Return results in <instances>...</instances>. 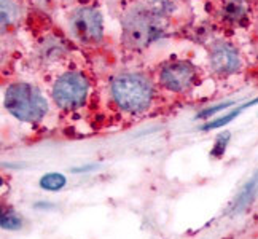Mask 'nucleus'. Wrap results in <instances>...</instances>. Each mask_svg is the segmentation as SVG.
I'll use <instances>...</instances> for the list:
<instances>
[{
	"mask_svg": "<svg viewBox=\"0 0 258 239\" xmlns=\"http://www.w3.org/2000/svg\"><path fill=\"white\" fill-rule=\"evenodd\" d=\"M167 5L163 0L134 7L123 19V40L131 48H144L164 34Z\"/></svg>",
	"mask_w": 258,
	"mask_h": 239,
	"instance_id": "obj_1",
	"label": "nucleus"
},
{
	"mask_svg": "<svg viewBox=\"0 0 258 239\" xmlns=\"http://www.w3.org/2000/svg\"><path fill=\"white\" fill-rule=\"evenodd\" d=\"M112 97L121 110L141 113L152 104L153 86L141 74H121L112 83Z\"/></svg>",
	"mask_w": 258,
	"mask_h": 239,
	"instance_id": "obj_2",
	"label": "nucleus"
},
{
	"mask_svg": "<svg viewBox=\"0 0 258 239\" xmlns=\"http://www.w3.org/2000/svg\"><path fill=\"white\" fill-rule=\"evenodd\" d=\"M5 108L15 118L27 123H37L46 115L48 102L38 89L29 83H13L7 88Z\"/></svg>",
	"mask_w": 258,
	"mask_h": 239,
	"instance_id": "obj_3",
	"label": "nucleus"
},
{
	"mask_svg": "<svg viewBox=\"0 0 258 239\" xmlns=\"http://www.w3.org/2000/svg\"><path fill=\"white\" fill-rule=\"evenodd\" d=\"M88 88V80L83 75L77 72H67L56 80L53 86V99L61 108L74 110L85 104Z\"/></svg>",
	"mask_w": 258,
	"mask_h": 239,
	"instance_id": "obj_4",
	"label": "nucleus"
},
{
	"mask_svg": "<svg viewBox=\"0 0 258 239\" xmlns=\"http://www.w3.org/2000/svg\"><path fill=\"white\" fill-rule=\"evenodd\" d=\"M71 32L82 43H97L102 40L104 23L94 8L82 7L71 15Z\"/></svg>",
	"mask_w": 258,
	"mask_h": 239,
	"instance_id": "obj_5",
	"label": "nucleus"
},
{
	"mask_svg": "<svg viewBox=\"0 0 258 239\" xmlns=\"http://www.w3.org/2000/svg\"><path fill=\"white\" fill-rule=\"evenodd\" d=\"M195 78H196L195 67L183 61H177L164 66L160 74L161 83L169 91L174 93H183L186 89H190L195 83Z\"/></svg>",
	"mask_w": 258,
	"mask_h": 239,
	"instance_id": "obj_6",
	"label": "nucleus"
},
{
	"mask_svg": "<svg viewBox=\"0 0 258 239\" xmlns=\"http://www.w3.org/2000/svg\"><path fill=\"white\" fill-rule=\"evenodd\" d=\"M211 66L217 74L231 75L241 69L239 51L231 43L218 42L211 49Z\"/></svg>",
	"mask_w": 258,
	"mask_h": 239,
	"instance_id": "obj_7",
	"label": "nucleus"
},
{
	"mask_svg": "<svg viewBox=\"0 0 258 239\" xmlns=\"http://www.w3.org/2000/svg\"><path fill=\"white\" fill-rule=\"evenodd\" d=\"M220 15L228 24H242L249 16L247 0H222Z\"/></svg>",
	"mask_w": 258,
	"mask_h": 239,
	"instance_id": "obj_8",
	"label": "nucleus"
},
{
	"mask_svg": "<svg viewBox=\"0 0 258 239\" xmlns=\"http://www.w3.org/2000/svg\"><path fill=\"white\" fill-rule=\"evenodd\" d=\"M256 192H258V172L242 187L239 195L236 196L234 204L231 207V214H239V212L245 211V209L253 203Z\"/></svg>",
	"mask_w": 258,
	"mask_h": 239,
	"instance_id": "obj_9",
	"label": "nucleus"
},
{
	"mask_svg": "<svg viewBox=\"0 0 258 239\" xmlns=\"http://www.w3.org/2000/svg\"><path fill=\"white\" fill-rule=\"evenodd\" d=\"M67 184V178L64 174H59V172H48L40 178V187L43 190L48 192H57L64 188Z\"/></svg>",
	"mask_w": 258,
	"mask_h": 239,
	"instance_id": "obj_10",
	"label": "nucleus"
},
{
	"mask_svg": "<svg viewBox=\"0 0 258 239\" xmlns=\"http://www.w3.org/2000/svg\"><path fill=\"white\" fill-rule=\"evenodd\" d=\"M23 226V218L19 217L13 209H4L2 211V228L10 231L21 230Z\"/></svg>",
	"mask_w": 258,
	"mask_h": 239,
	"instance_id": "obj_11",
	"label": "nucleus"
},
{
	"mask_svg": "<svg viewBox=\"0 0 258 239\" xmlns=\"http://www.w3.org/2000/svg\"><path fill=\"white\" fill-rule=\"evenodd\" d=\"M249 105H252V102L250 104H247V105H242V107H239V108H236V110H233V112H230L228 115H225V116H220V118H217V119H214V122H209L207 125H204L203 126V131H211V129H217V128H222V126H225V125H228L231 122L233 118H236L237 115H239L245 107H249Z\"/></svg>",
	"mask_w": 258,
	"mask_h": 239,
	"instance_id": "obj_12",
	"label": "nucleus"
},
{
	"mask_svg": "<svg viewBox=\"0 0 258 239\" xmlns=\"http://www.w3.org/2000/svg\"><path fill=\"white\" fill-rule=\"evenodd\" d=\"M16 18V7L12 0H2V29L5 31L8 24Z\"/></svg>",
	"mask_w": 258,
	"mask_h": 239,
	"instance_id": "obj_13",
	"label": "nucleus"
},
{
	"mask_svg": "<svg viewBox=\"0 0 258 239\" xmlns=\"http://www.w3.org/2000/svg\"><path fill=\"white\" fill-rule=\"evenodd\" d=\"M228 141H230V134H222L217 137V142H215V147L214 150L211 152L212 156H222L225 153V148L228 145Z\"/></svg>",
	"mask_w": 258,
	"mask_h": 239,
	"instance_id": "obj_14",
	"label": "nucleus"
},
{
	"mask_svg": "<svg viewBox=\"0 0 258 239\" xmlns=\"http://www.w3.org/2000/svg\"><path fill=\"white\" fill-rule=\"evenodd\" d=\"M233 102H225V104H220V105H215L214 108H207V110H204V112H201L200 115V118H207V116H211V115H214V113H217L218 110H223V108H226V107H230Z\"/></svg>",
	"mask_w": 258,
	"mask_h": 239,
	"instance_id": "obj_15",
	"label": "nucleus"
}]
</instances>
